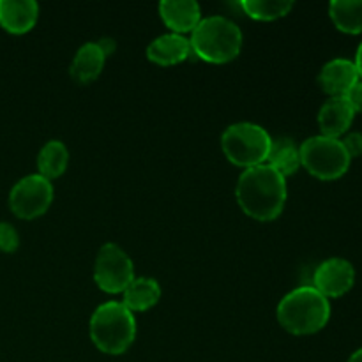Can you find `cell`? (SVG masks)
Here are the masks:
<instances>
[{"label": "cell", "mask_w": 362, "mask_h": 362, "mask_svg": "<svg viewBox=\"0 0 362 362\" xmlns=\"http://www.w3.org/2000/svg\"><path fill=\"white\" fill-rule=\"evenodd\" d=\"M286 179L274 168L264 165L246 168L235 186V198L243 212L257 221H272L285 209Z\"/></svg>", "instance_id": "6da1fadb"}, {"label": "cell", "mask_w": 362, "mask_h": 362, "mask_svg": "<svg viewBox=\"0 0 362 362\" xmlns=\"http://www.w3.org/2000/svg\"><path fill=\"white\" fill-rule=\"evenodd\" d=\"M279 325L296 336L322 331L331 318V304L315 286H299L286 293L276 310Z\"/></svg>", "instance_id": "7a4b0ae2"}, {"label": "cell", "mask_w": 362, "mask_h": 362, "mask_svg": "<svg viewBox=\"0 0 362 362\" xmlns=\"http://www.w3.org/2000/svg\"><path fill=\"white\" fill-rule=\"evenodd\" d=\"M95 349L108 356H122L136 339V318L122 300H108L95 308L88 322Z\"/></svg>", "instance_id": "3957f363"}, {"label": "cell", "mask_w": 362, "mask_h": 362, "mask_svg": "<svg viewBox=\"0 0 362 362\" xmlns=\"http://www.w3.org/2000/svg\"><path fill=\"white\" fill-rule=\"evenodd\" d=\"M191 52L194 57L209 64H226L237 59L243 49V32L235 21L226 16L202 18L191 32Z\"/></svg>", "instance_id": "277c9868"}, {"label": "cell", "mask_w": 362, "mask_h": 362, "mask_svg": "<svg viewBox=\"0 0 362 362\" xmlns=\"http://www.w3.org/2000/svg\"><path fill=\"white\" fill-rule=\"evenodd\" d=\"M271 134L255 122H235L221 134V148L230 163L240 168H253L267 161Z\"/></svg>", "instance_id": "5b68a950"}, {"label": "cell", "mask_w": 362, "mask_h": 362, "mask_svg": "<svg viewBox=\"0 0 362 362\" xmlns=\"http://www.w3.org/2000/svg\"><path fill=\"white\" fill-rule=\"evenodd\" d=\"M300 166L320 180H336L345 175L352 158L343 147L341 140L317 134L299 145Z\"/></svg>", "instance_id": "8992f818"}, {"label": "cell", "mask_w": 362, "mask_h": 362, "mask_svg": "<svg viewBox=\"0 0 362 362\" xmlns=\"http://www.w3.org/2000/svg\"><path fill=\"white\" fill-rule=\"evenodd\" d=\"M136 278L129 255L115 243H106L99 247L94 262V281L103 292L122 293Z\"/></svg>", "instance_id": "52a82bcc"}, {"label": "cell", "mask_w": 362, "mask_h": 362, "mask_svg": "<svg viewBox=\"0 0 362 362\" xmlns=\"http://www.w3.org/2000/svg\"><path fill=\"white\" fill-rule=\"evenodd\" d=\"M53 184L39 173L23 177L9 193V207L20 219H35L45 214L53 202Z\"/></svg>", "instance_id": "ba28073f"}, {"label": "cell", "mask_w": 362, "mask_h": 362, "mask_svg": "<svg viewBox=\"0 0 362 362\" xmlns=\"http://www.w3.org/2000/svg\"><path fill=\"white\" fill-rule=\"evenodd\" d=\"M356 283V269L345 258L322 262L313 274V286L327 299H338L350 292Z\"/></svg>", "instance_id": "9c48e42d"}, {"label": "cell", "mask_w": 362, "mask_h": 362, "mask_svg": "<svg viewBox=\"0 0 362 362\" xmlns=\"http://www.w3.org/2000/svg\"><path fill=\"white\" fill-rule=\"evenodd\" d=\"M361 80L354 60L332 59L318 74V83L329 98H345L346 92Z\"/></svg>", "instance_id": "30bf717a"}, {"label": "cell", "mask_w": 362, "mask_h": 362, "mask_svg": "<svg viewBox=\"0 0 362 362\" xmlns=\"http://www.w3.org/2000/svg\"><path fill=\"white\" fill-rule=\"evenodd\" d=\"M159 16L173 34H189L202 21V7L194 0H163Z\"/></svg>", "instance_id": "8fae6325"}, {"label": "cell", "mask_w": 362, "mask_h": 362, "mask_svg": "<svg viewBox=\"0 0 362 362\" xmlns=\"http://www.w3.org/2000/svg\"><path fill=\"white\" fill-rule=\"evenodd\" d=\"M39 18V6L34 0H0V27L9 34H27Z\"/></svg>", "instance_id": "7c38bea8"}, {"label": "cell", "mask_w": 362, "mask_h": 362, "mask_svg": "<svg viewBox=\"0 0 362 362\" xmlns=\"http://www.w3.org/2000/svg\"><path fill=\"white\" fill-rule=\"evenodd\" d=\"M354 117H356V113L345 101V98H329L318 112L320 134L341 140L343 134L352 126Z\"/></svg>", "instance_id": "4fadbf2b"}, {"label": "cell", "mask_w": 362, "mask_h": 362, "mask_svg": "<svg viewBox=\"0 0 362 362\" xmlns=\"http://www.w3.org/2000/svg\"><path fill=\"white\" fill-rule=\"evenodd\" d=\"M193 55L191 42L186 35L163 34L147 46V59L158 66H175Z\"/></svg>", "instance_id": "5bb4252c"}, {"label": "cell", "mask_w": 362, "mask_h": 362, "mask_svg": "<svg viewBox=\"0 0 362 362\" xmlns=\"http://www.w3.org/2000/svg\"><path fill=\"white\" fill-rule=\"evenodd\" d=\"M106 55L101 46L95 41L85 42L83 46L76 49L73 57V62L69 66V74L74 81L85 85L94 81L105 69Z\"/></svg>", "instance_id": "9a60e30c"}, {"label": "cell", "mask_w": 362, "mask_h": 362, "mask_svg": "<svg viewBox=\"0 0 362 362\" xmlns=\"http://www.w3.org/2000/svg\"><path fill=\"white\" fill-rule=\"evenodd\" d=\"M122 304L131 313H144L154 308L161 299V286L154 278H134L122 292Z\"/></svg>", "instance_id": "2e32d148"}, {"label": "cell", "mask_w": 362, "mask_h": 362, "mask_svg": "<svg viewBox=\"0 0 362 362\" xmlns=\"http://www.w3.org/2000/svg\"><path fill=\"white\" fill-rule=\"evenodd\" d=\"M267 163L271 168H274L279 175L286 177L293 175L300 168V151L299 145L292 138H272L271 151H269Z\"/></svg>", "instance_id": "e0dca14e"}, {"label": "cell", "mask_w": 362, "mask_h": 362, "mask_svg": "<svg viewBox=\"0 0 362 362\" xmlns=\"http://www.w3.org/2000/svg\"><path fill=\"white\" fill-rule=\"evenodd\" d=\"M69 165V151L60 140H49L41 147L37 154V170L39 175L48 179H59L64 175Z\"/></svg>", "instance_id": "ac0fdd59"}, {"label": "cell", "mask_w": 362, "mask_h": 362, "mask_svg": "<svg viewBox=\"0 0 362 362\" xmlns=\"http://www.w3.org/2000/svg\"><path fill=\"white\" fill-rule=\"evenodd\" d=\"M329 16L343 34L362 32V0H332L329 4Z\"/></svg>", "instance_id": "d6986e66"}, {"label": "cell", "mask_w": 362, "mask_h": 362, "mask_svg": "<svg viewBox=\"0 0 362 362\" xmlns=\"http://www.w3.org/2000/svg\"><path fill=\"white\" fill-rule=\"evenodd\" d=\"M244 14L257 21H274L292 11L293 2L288 0H243L239 4Z\"/></svg>", "instance_id": "ffe728a7"}, {"label": "cell", "mask_w": 362, "mask_h": 362, "mask_svg": "<svg viewBox=\"0 0 362 362\" xmlns=\"http://www.w3.org/2000/svg\"><path fill=\"white\" fill-rule=\"evenodd\" d=\"M20 247V233L11 223L0 221V251L14 253Z\"/></svg>", "instance_id": "44dd1931"}, {"label": "cell", "mask_w": 362, "mask_h": 362, "mask_svg": "<svg viewBox=\"0 0 362 362\" xmlns=\"http://www.w3.org/2000/svg\"><path fill=\"white\" fill-rule=\"evenodd\" d=\"M341 144L352 159L361 158L362 156V133H359V131L346 134V136L341 140Z\"/></svg>", "instance_id": "7402d4cb"}, {"label": "cell", "mask_w": 362, "mask_h": 362, "mask_svg": "<svg viewBox=\"0 0 362 362\" xmlns=\"http://www.w3.org/2000/svg\"><path fill=\"white\" fill-rule=\"evenodd\" d=\"M345 101L349 103L354 113H362V80L357 81L345 95Z\"/></svg>", "instance_id": "603a6c76"}, {"label": "cell", "mask_w": 362, "mask_h": 362, "mask_svg": "<svg viewBox=\"0 0 362 362\" xmlns=\"http://www.w3.org/2000/svg\"><path fill=\"white\" fill-rule=\"evenodd\" d=\"M98 45L101 46V49H103V52H105L106 57L112 55L113 49H115V41H113V39H108V37H105V39H101V41H98Z\"/></svg>", "instance_id": "cb8c5ba5"}, {"label": "cell", "mask_w": 362, "mask_h": 362, "mask_svg": "<svg viewBox=\"0 0 362 362\" xmlns=\"http://www.w3.org/2000/svg\"><path fill=\"white\" fill-rule=\"evenodd\" d=\"M354 64H356L357 71H359V76H361V80H362V42L359 45V48H357L356 60H354Z\"/></svg>", "instance_id": "d4e9b609"}, {"label": "cell", "mask_w": 362, "mask_h": 362, "mask_svg": "<svg viewBox=\"0 0 362 362\" xmlns=\"http://www.w3.org/2000/svg\"><path fill=\"white\" fill-rule=\"evenodd\" d=\"M346 362H362V349L356 350V352H354L352 356H350V359L346 361Z\"/></svg>", "instance_id": "484cf974"}]
</instances>
